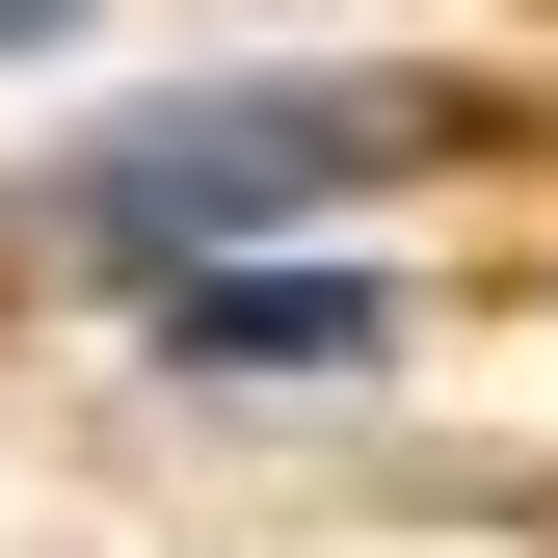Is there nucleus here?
<instances>
[{"mask_svg": "<svg viewBox=\"0 0 558 558\" xmlns=\"http://www.w3.org/2000/svg\"><path fill=\"white\" fill-rule=\"evenodd\" d=\"M319 186H373V107H345V81H266V107H160V133H107V160H53V240L214 266L240 214H319Z\"/></svg>", "mask_w": 558, "mask_h": 558, "instance_id": "nucleus-1", "label": "nucleus"}, {"mask_svg": "<svg viewBox=\"0 0 558 558\" xmlns=\"http://www.w3.org/2000/svg\"><path fill=\"white\" fill-rule=\"evenodd\" d=\"M160 345L186 373H373V293H345V266H186Z\"/></svg>", "mask_w": 558, "mask_h": 558, "instance_id": "nucleus-2", "label": "nucleus"}, {"mask_svg": "<svg viewBox=\"0 0 558 558\" xmlns=\"http://www.w3.org/2000/svg\"><path fill=\"white\" fill-rule=\"evenodd\" d=\"M27 27H81V0H0V53H27Z\"/></svg>", "mask_w": 558, "mask_h": 558, "instance_id": "nucleus-3", "label": "nucleus"}]
</instances>
